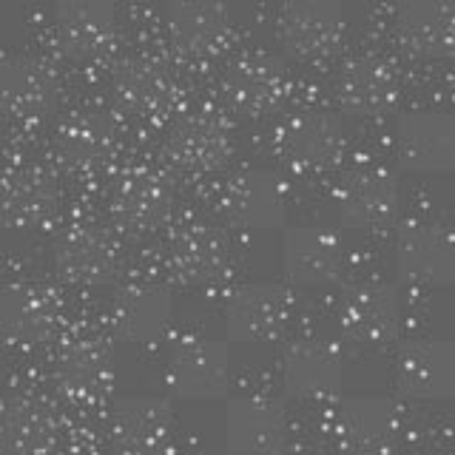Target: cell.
Segmentation results:
<instances>
[{"label":"cell","mask_w":455,"mask_h":455,"mask_svg":"<svg viewBox=\"0 0 455 455\" xmlns=\"http://www.w3.org/2000/svg\"><path fill=\"white\" fill-rule=\"evenodd\" d=\"M452 331H455V296H452Z\"/></svg>","instance_id":"ab89813d"},{"label":"cell","mask_w":455,"mask_h":455,"mask_svg":"<svg viewBox=\"0 0 455 455\" xmlns=\"http://www.w3.org/2000/svg\"><path fill=\"white\" fill-rule=\"evenodd\" d=\"M57 156L75 171H97L111 163L117 151V132L100 111H71L57 128Z\"/></svg>","instance_id":"83f0119b"},{"label":"cell","mask_w":455,"mask_h":455,"mask_svg":"<svg viewBox=\"0 0 455 455\" xmlns=\"http://www.w3.org/2000/svg\"><path fill=\"white\" fill-rule=\"evenodd\" d=\"M395 384L416 402L455 395V347L433 336L410 341L395 362Z\"/></svg>","instance_id":"44dd1931"},{"label":"cell","mask_w":455,"mask_h":455,"mask_svg":"<svg viewBox=\"0 0 455 455\" xmlns=\"http://www.w3.org/2000/svg\"><path fill=\"white\" fill-rule=\"evenodd\" d=\"M171 203H174V194H171L168 180L146 165L123 171L108 191L114 222L134 234H148L160 228L168 220Z\"/></svg>","instance_id":"4fadbf2b"},{"label":"cell","mask_w":455,"mask_h":455,"mask_svg":"<svg viewBox=\"0 0 455 455\" xmlns=\"http://www.w3.org/2000/svg\"><path fill=\"white\" fill-rule=\"evenodd\" d=\"M54 265L57 274L77 284L111 282L120 267L117 239L100 225H75L57 239Z\"/></svg>","instance_id":"603a6c76"},{"label":"cell","mask_w":455,"mask_h":455,"mask_svg":"<svg viewBox=\"0 0 455 455\" xmlns=\"http://www.w3.org/2000/svg\"><path fill=\"white\" fill-rule=\"evenodd\" d=\"M452 220H455V180H452Z\"/></svg>","instance_id":"74e56055"},{"label":"cell","mask_w":455,"mask_h":455,"mask_svg":"<svg viewBox=\"0 0 455 455\" xmlns=\"http://www.w3.org/2000/svg\"><path fill=\"white\" fill-rule=\"evenodd\" d=\"M395 94L398 75L387 57L359 54L339 75V100L355 114H379L390 108Z\"/></svg>","instance_id":"4dcf8cb0"},{"label":"cell","mask_w":455,"mask_h":455,"mask_svg":"<svg viewBox=\"0 0 455 455\" xmlns=\"http://www.w3.org/2000/svg\"><path fill=\"white\" fill-rule=\"evenodd\" d=\"M450 92H452V100H455V68H452V75H450Z\"/></svg>","instance_id":"8d00e7d4"},{"label":"cell","mask_w":455,"mask_h":455,"mask_svg":"<svg viewBox=\"0 0 455 455\" xmlns=\"http://www.w3.org/2000/svg\"><path fill=\"white\" fill-rule=\"evenodd\" d=\"M0 327L14 347H43L63 331V305L57 293L43 284H12L0 305Z\"/></svg>","instance_id":"8fae6325"},{"label":"cell","mask_w":455,"mask_h":455,"mask_svg":"<svg viewBox=\"0 0 455 455\" xmlns=\"http://www.w3.org/2000/svg\"><path fill=\"white\" fill-rule=\"evenodd\" d=\"M168 37L188 57H213L231 40V14L211 0H185L168 9Z\"/></svg>","instance_id":"4316f807"},{"label":"cell","mask_w":455,"mask_h":455,"mask_svg":"<svg viewBox=\"0 0 455 455\" xmlns=\"http://www.w3.org/2000/svg\"><path fill=\"white\" fill-rule=\"evenodd\" d=\"M345 125L331 111L305 108L276 128V154L296 174H322L345 156Z\"/></svg>","instance_id":"3957f363"},{"label":"cell","mask_w":455,"mask_h":455,"mask_svg":"<svg viewBox=\"0 0 455 455\" xmlns=\"http://www.w3.org/2000/svg\"><path fill=\"white\" fill-rule=\"evenodd\" d=\"M333 199L353 225L381 228L398 208V180L381 163H355L339 177Z\"/></svg>","instance_id":"7c38bea8"},{"label":"cell","mask_w":455,"mask_h":455,"mask_svg":"<svg viewBox=\"0 0 455 455\" xmlns=\"http://www.w3.org/2000/svg\"><path fill=\"white\" fill-rule=\"evenodd\" d=\"M0 100L9 117H43L57 100V80L52 68L37 57L6 54L0 63Z\"/></svg>","instance_id":"d4e9b609"},{"label":"cell","mask_w":455,"mask_h":455,"mask_svg":"<svg viewBox=\"0 0 455 455\" xmlns=\"http://www.w3.org/2000/svg\"><path fill=\"white\" fill-rule=\"evenodd\" d=\"M168 270L191 288H217L231 276V251L213 228L188 225L168 242Z\"/></svg>","instance_id":"7402d4cb"},{"label":"cell","mask_w":455,"mask_h":455,"mask_svg":"<svg viewBox=\"0 0 455 455\" xmlns=\"http://www.w3.org/2000/svg\"><path fill=\"white\" fill-rule=\"evenodd\" d=\"M171 430L174 412L160 395H123L108 410V433L125 455L160 452L168 444Z\"/></svg>","instance_id":"ac0fdd59"},{"label":"cell","mask_w":455,"mask_h":455,"mask_svg":"<svg viewBox=\"0 0 455 455\" xmlns=\"http://www.w3.org/2000/svg\"><path fill=\"white\" fill-rule=\"evenodd\" d=\"M404 455H450L447 450H438V447H416V450H410Z\"/></svg>","instance_id":"d6a6232c"},{"label":"cell","mask_w":455,"mask_h":455,"mask_svg":"<svg viewBox=\"0 0 455 455\" xmlns=\"http://www.w3.org/2000/svg\"><path fill=\"white\" fill-rule=\"evenodd\" d=\"M395 270L419 288H441L455 279V234L430 217H412L398 225Z\"/></svg>","instance_id":"277c9868"},{"label":"cell","mask_w":455,"mask_h":455,"mask_svg":"<svg viewBox=\"0 0 455 455\" xmlns=\"http://www.w3.org/2000/svg\"><path fill=\"white\" fill-rule=\"evenodd\" d=\"M288 433L284 404L267 393H242L225 407V441L236 455H279Z\"/></svg>","instance_id":"5b68a950"},{"label":"cell","mask_w":455,"mask_h":455,"mask_svg":"<svg viewBox=\"0 0 455 455\" xmlns=\"http://www.w3.org/2000/svg\"><path fill=\"white\" fill-rule=\"evenodd\" d=\"M57 43L75 57H94L117 35V14L100 0H66L54 9Z\"/></svg>","instance_id":"f1b7e54d"},{"label":"cell","mask_w":455,"mask_h":455,"mask_svg":"<svg viewBox=\"0 0 455 455\" xmlns=\"http://www.w3.org/2000/svg\"><path fill=\"white\" fill-rule=\"evenodd\" d=\"M0 435L9 455H43L57 438V416L37 395H9L0 416Z\"/></svg>","instance_id":"f546056e"},{"label":"cell","mask_w":455,"mask_h":455,"mask_svg":"<svg viewBox=\"0 0 455 455\" xmlns=\"http://www.w3.org/2000/svg\"><path fill=\"white\" fill-rule=\"evenodd\" d=\"M234 379L231 350L220 339L188 333L168 353L165 387L180 398H220Z\"/></svg>","instance_id":"7a4b0ae2"},{"label":"cell","mask_w":455,"mask_h":455,"mask_svg":"<svg viewBox=\"0 0 455 455\" xmlns=\"http://www.w3.org/2000/svg\"><path fill=\"white\" fill-rule=\"evenodd\" d=\"M165 151L188 171H213L231 156V125L211 108L182 111L165 134Z\"/></svg>","instance_id":"5bb4252c"},{"label":"cell","mask_w":455,"mask_h":455,"mask_svg":"<svg viewBox=\"0 0 455 455\" xmlns=\"http://www.w3.org/2000/svg\"><path fill=\"white\" fill-rule=\"evenodd\" d=\"M60 205V185L46 165L18 163L4 177V213L12 225L37 228L54 217Z\"/></svg>","instance_id":"484cf974"},{"label":"cell","mask_w":455,"mask_h":455,"mask_svg":"<svg viewBox=\"0 0 455 455\" xmlns=\"http://www.w3.org/2000/svg\"><path fill=\"white\" fill-rule=\"evenodd\" d=\"M322 430L341 452L387 455L402 438L404 416L384 395H336L324 404Z\"/></svg>","instance_id":"6da1fadb"},{"label":"cell","mask_w":455,"mask_h":455,"mask_svg":"<svg viewBox=\"0 0 455 455\" xmlns=\"http://www.w3.org/2000/svg\"><path fill=\"white\" fill-rule=\"evenodd\" d=\"M284 390L305 402H331L339 395L345 379V359L333 341L305 336L291 341L282 353Z\"/></svg>","instance_id":"9c48e42d"},{"label":"cell","mask_w":455,"mask_h":455,"mask_svg":"<svg viewBox=\"0 0 455 455\" xmlns=\"http://www.w3.org/2000/svg\"><path fill=\"white\" fill-rule=\"evenodd\" d=\"M395 156L410 171H447L455 165V117L444 108H412L395 123Z\"/></svg>","instance_id":"ba28073f"},{"label":"cell","mask_w":455,"mask_h":455,"mask_svg":"<svg viewBox=\"0 0 455 455\" xmlns=\"http://www.w3.org/2000/svg\"><path fill=\"white\" fill-rule=\"evenodd\" d=\"M63 455H103V452L94 450V447H71V450L63 452Z\"/></svg>","instance_id":"836d02e7"},{"label":"cell","mask_w":455,"mask_h":455,"mask_svg":"<svg viewBox=\"0 0 455 455\" xmlns=\"http://www.w3.org/2000/svg\"><path fill=\"white\" fill-rule=\"evenodd\" d=\"M114 94L137 117H163L180 100L174 68L148 54H132L114 71Z\"/></svg>","instance_id":"ffe728a7"},{"label":"cell","mask_w":455,"mask_h":455,"mask_svg":"<svg viewBox=\"0 0 455 455\" xmlns=\"http://www.w3.org/2000/svg\"><path fill=\"white\" fill-rule=\"evenodd\" d=\"M222 92L242 111H267L288 92V68L274 54H242L228 66L222 77Z\"/></svg>","instance_id":"cb8c5ba5"},{"label":"cell","mask_w":455,"mask_h":455,"mask_svg":"<svg viewBox=\"0 0 455 455\" xmlns=\"http://www.w3.org/2000/svg\"><path fill=\"white\" fill-rule=\"evenodd\" d=\"M450 435H452V444H455V410H452V419H450Z\"/></svg>","instance_id":"d590c367"},{"label":"cell","mask_w":455,"mask_h":455,"mask_svg":"<svg viewBox=\"0 0 455 455\" xmlns=\"http://www.w3.org/2000/svg\"><path fill=\"white\" fill-rule=\"evenodd\" d=\"M220 205L234 225L262 231L282 225L291 205V188L270 168H242L225 182Z\"/></svg>","instance_id":"52a82bcc"},{"label":"cell","mask_w":455,"mask_h":455,"mask_svg":"<svg viewBox=\"0 0 455 455\" xmlns=\"http://www.w3.org/2000/svg\"><path fill=\"white\" fill-rule=\"evenodd\" d=\"M114 381L111 350L97 336H75L60 345L54 359V384L77 404H97Z\"/></svg>","instance_id":"9a60e30c"},{"label":"cell","mask_w":455,"mask_h":455,"mask_svg":"<svg viewBox=\"0 0 455 455\" xmlns=\"http://www.w3.org/2000/svg\"><path fill=\"white\" fill-rule=\"evenodd\" d=\"M341 265H345V245L327 225L302 222L284 231L282 270L291 282L316 288V284L333 282Z\"/></svg>","instance_id":"e0dca14e"},{"label":"cell","mask_w":455,"mask_h":455,"mask_svg":"<svg viewBox=\"0 0 455 455\" xmlns=\"http://www.w3.org/2000/svg\"><path fill=\"white\" fill-rule=\"evenodd\" d=\"M293 455H336V452L322 450V447H305V450H299V452H293Z\"/></svg>","instance_id":"e575fe53"},{"label":"cell","mask_w":455,"mask_h":455,"mask_svg":"<svg viewBox=\"0 0 455 455\" xmlns=\"http://www.w3.org/2000/svg\"><path fill=\"white\" fill-rule=\"evenodd\" d=\"M188 455H213V452H205V450H194V452H188Z\"/></svg>","instance_id":"f35d334b"},{"label":"cell","mask_w":455,"mask_h":455,"mask_svg":"<svg viewBox=\"0 0 455 455\" xmlns=\"http://www.w3.org/2000/svg\"><path fill=\"white\" fill-rule=\"evenodd\" d=\"M347 35V14L327 0H299L288 4L276 18V37L299 57L331 54Z\"/></svg>","instance_id":"2e32d148"},{"label":"cell","mask_w":455,"mask_h":455,"mask_svg":"<svg viewBox=\"0 0 455 455\" xmlns=\"http://www.w3.org/2000/svg\"><path fill=\"white\" fill-rule=\"evenodd\" d=\"M293 299L274 282L239 284L225 299V327L236 341H270L291 322Z\"/></svg>","instance_id":"30bf717a"},{"label":"cell","mask_w":455,"mask_h":455,"mask_svg":"<svg viewBox=\"0 0 455 455\" xmlns=\"http://www.w3.org/2000/svg\"><path fill=\"white\" fill-rule=\"evenodd\" d=\"M339 322L347 339L359 341V345H387L402 327V299L387 282H362L345 296Z\"/></svg>","instance_id":"d6986e66"},{"label":"cell","mask_w":455,"mask_h":455,"mask_svg":"<svg viewBox=\"0 0 455 455\" xmlns=\"http://www.w3.org/2000/svg\"><path fill=\"white\" fill-rule=\"evenodd\" d=\"M111 327L123 341L140 347L160 345L174 324V302L160 282L134 279L111 299Z\"/></svg>","instance_id":"8992f818"},{"label":"cell","mask_w":455,"mask_h":455,"mask_svg":"<svg viewBox=\"0 0 455 455\" xmlns=\"http://www.w3.org/2000/svg\"><path fill=\"white\" fill-rule=\"evenodd\" d=\"M395 35L412 54H450L455 49V6L435 4V0L404 4L395 14Z\"/></svg>","instance_id":"1f68e13d"}]
</instances>
